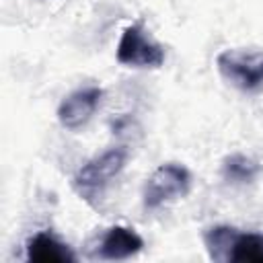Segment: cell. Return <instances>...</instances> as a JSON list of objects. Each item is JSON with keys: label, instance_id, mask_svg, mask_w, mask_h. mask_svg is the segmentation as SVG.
I'll return each instance as SVG.
<instances>
[{"label": "cell", "instance_id": "cell-3", "mask_svg": "<svg viewBox=\"0 0 263 263\" xmlns=\"http://www.w3.org/2000/svg\"><path fill=\"white\" fill-rule=\"evenodd\" d=\"M191 189V175L183 164L166 162L160 164L144 185V208L156 210L168 201L181 199Z\"/></svg>", "mask_w": 263, "mask_h": 263}, {"label": "cell", "instance_id": "cell-5", "mask_svg": "<svg viewBox=\"0 0 263 263\" xmlns=\"http://www.w3.org/2000/svg\"><path fill=\"white\" fill-rule=\"evenodd\" d=\"M103 90L99 86H86L80 90H74L68 95L60 107H58V121L66 129H78L82 127L95 113V109L101 105Z\"/></svg>", "mask_w": 263, "mask_h": 263}, {"label": "cell", "instance_id": "cell-4", "mask_svg": "<svg viewBox=\"0 0 263 263\" xmlns=\"http://www.w3.org/2000/svg\"><path fill=\"white\" fill-rule=\"evenodd\" d=\"M164 47L150 39L142 23L123 29L117 43V62L129 68H160L164 64Z\"/></svg>", "mask_w": 263, "mask_h": 263}, {"label": "cell", "instance_id": "cell-9", "mask_svg": "<svg viewBox=\"0 0 263 263\" xmlns=\"http://www.w3.org/2000/svg\"><path fill=\"white\" fill-rule=\"evenodd\" d=\"M238 230L234 226H212L203 232V245L212 261H228Z\"/></svg>", "mask_w": 263, "mask_h": 263}, {"label": "cell", "instance_id": "cell-6", "mask_svg": "<svg viewBox=\"0 0 263 263\" xmlns=\"http://www.w3.org/2000/svg\"><path fill=\"white\" fill-rule=\"evenodd\" d=\"M142 249H144V240L134 228L111 226L101 236V242L97 247V255L101 259L119 261V259H129L134 255H138Z\"/></svg>", "mask_w": 263, "mask_h": 263}, {"label": "cell", "instance_id": "cell-7", "mask_svg": "<svg viewBox=\"0 0 263 263\" xmlns=\"http://www.w3.org/2000/svg\"><path fill=\"white\" fill-rule=\"evenodd\" d=\"M27 259L33 263H72L76 255L51 232H37L27 242Z\"/></svg>", "mask_w": 263, "mask_h": 263}, {"label": "cell", "instance_id": "cell-2", "mask_svg": "<svg viewBox=\"0 0 263 263\" xmlns=\"http://www.w3.org/2000/svg\"><path fill=\"white\" fill-rule=\"evenodd\" d=\"M220 76L242 92H257L263 88V53L226 49L216 58Z\"/></svg>", "mask_w": 263, "mask_h": 263}, {"label": "cell", "instance_id": "cell-8", "mask_svg": "<svg viewBox=\"0 0 263 263\" xmlns=\"http://www.w3.org/2000/svg\"><path fill=\"white\" fill-rule=\"evenodd\" d=\"M261 164L245 154H230L222 162V177L226 183L232 185H247L253 183L261 175Z\"/></svg>", "mask_w": 263, "mask_h": 263}, {"label": "cell", "instance_id": "cell-1", "mask_svg": "<svg viewBox=\"0 0 263 263\" xmlns=\"http://www.w3.org/2000/svg\"><path fill=\"white\" fill-rule=\"evenodd\" d=\"M125 160H127L125 148H111V150L103 152L101 156L90 158L72 177L74 191L90 205H97V201L103 197V193L111 185V181L123 171Z\"/></svg>", "mask_w": 263, "mask_h": 263}, {"label": "cell", "instance_id": "cell-10", "mask_svg": "<svg viewBox=\"0 0 263 263\" xmlns=\"http://www.w3.org/2000/svg\"><path fill=\"white\" fill-rule=\"evenodd\" d=\"M228 261L238 263H263V234L238 232L230 251Z\"/></svg>", "mask_w": 263, "mask_h": 263}]
</instances>
